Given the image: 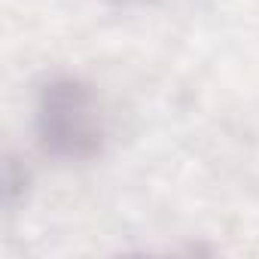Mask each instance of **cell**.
Wrapping results in <instances>:
<instances>
[{"instance_id": "cell-1", "label": "cell", "mask_w": 259, "mask_h": 259, "mask_svg": "<svg viewBox=\"0 0 259 259\" xmlns=\"http://www.w3.org/2000/svg\"><path fill=\"white\" fill-rule=\"evenodd\" d=\"M40 147L64 162H89L104 150V116L92 89L76 76H52L37 95Z\"/></svg>"}]
</instances>
